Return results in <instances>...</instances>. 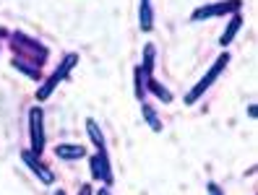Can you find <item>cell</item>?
I'll use <instances>...</instances> for the list:
<instances>
[{"label":"cell","instance_id":"3957f363","mask_svg":"<svg viewBox=\"0 0 258 195\" xmlns=\"http://www.w3.org/2000/svg\"><path fill=\"white\" fill-rule=\"evenodd\" d=\"M11 44H13V50H16V57H29V60H34V65H42L44 57H47V50H44L42 44H37L34 39H29L24 34H13Z\"/></svg>","mask_w":258,"mask_h":195},{"label":"cell","instance_id":"ffe728a7","mask_svg":"<svg viewBox=\"0 0 258 195\" xmlns=\"http://www.w3.org/2000/svg\"><path fill=\"white\" fill-rule=\"evenodd\" d=\"M55 195H66V192H63V190H57V192H55Z\"/></svg>","mask_w":258,"mask_h":195},{"label":"cell","instance_id":"5b68a950","mask_svg":"<svg viewBox=\"0 0 258 195\" xmlns=\"http://www.w3.org/2000/svg\"><path fill=\"white\" fill-rule=\"evenodd\" d=\"M42 110L39 107H32L29 110V136H32V148L29 151L42 156L44 151V128H42Z\"/></svg>","mask_w":258,"mask_h":195},{"label":"cell","instance_id":"52a82bcc","mask_svg":"<svg viewBox=\"0 0 258 195\" xmlns=\"http://www.w3.org/2000/svg\"><path fill=\"white\" fill-rule=\"evenodd\" d=\"M21 159H24V164H26V167H29V169H32V172L42 179L44 185H52V182H55L52 172H50L47 167H42V161H39V156H37V154H32V151H24V154H21Z\"/></svg>","mask_w":258,"mask_h":195},{"label":"cell","instance_id":"44dd1931","mask_svg":"<svg viewBox=\"0 0 258 195\" xmlns=\"http://www.w3.org/2000/svg\"><path fill=\"white\" fill-rule=\"evenodd\" d=\"M141 3H151V0H141Z\"/></svg>","mask_w":258,"mask_h":195},{"label":"cell","instance_id":"7a4b0ae2","mask_svg":"<svg viewBox=\"0 0 258 195\" xmlns=\"http://www.w3.org/2000/svg\"><path fill=\"white\" fill-rule=\"evenodd\" d=\"M76 63H79V55H76V52L66 55V57H63V63H60V65L52 70V76H50L47 81H44V83H42V88L37 91V102L50 99V94H52L55 88H57V83H63V81H66V76H68V73L73 70V65H76Z\"/></svg>","mask_w":258,"mask_h":195},{"label":"cell","instance_id":"8992f818","mask_svg":"<svg viewBox=\"0 0 258 195\" xmlns=\"http://www.w3.org/2000/svg\"><path fill=\"white\" fill-rule=\"evenodd\" d=\"M89 169H92V177L97 182H104V185H112V169H110V156L107 154H94L92 161H89Z\"/></svg>","mask_w":258,"mask_h":195},{"label":"cell","instance_id":"9c48e42d","mask_svg":"<svg viewBox=\"0 0 258 195\" xmlns=\"http://www.w3.org/2000/svg\"><path fill=\"white\" fill-rule=\"evenodd\" d=\"M86 133H89V138H92V143L97 146V151H99V154H107V143H104V133L99 130L97 120H86Z\"/></svg>","mask_w":258,"mask_h":195},{"label":"cell","instance_id":"9a60e30c","mask_svg":"<svg viewBox=\"0 0 258 195\" xmlns=\"http://www.w3.org/2000/svg\"><path fill=\"white\" fill-rule=\"evenodd\" d=\"M13 68H19L21 73H26L29 78H39V65H29V63H24V60L13 57Z\"/></svg>","mask_w":258,"mask_h":195},{"label":"cell","instance_id":"7c38bea8","mask_svg":"<svg viewBox=\"0 0 258 195\" xmlns=\"http://www.w3.org/2000/svg\"><path fill=\"white\" fill-rule=\"evenodd\" d=\"M139 24L144 32H151L154 26V11H151V3H141V11H139Z\"/></svg>","mask_w":258,"mask_h":195},{"label":"cell","instance_id":"4fadbf2b","mask_svg":"<svg viewBox=\"0 0 258 195\" xmlns=\"http://www.w3.org/2000/svg\"><path fill=\"white\" fill-rule=\"evenodd\" d=\"M141 112H144V117H146V123H149V128L154 130V133H159L162 130V123H159V115H157V110L151 107V104H141Z\"/></svg>","mask_w":258,"mask_h":195},{"label":"cell","instance_id":"6da1fadb","mask_svg":"<svg viewBox=\"0 0 258 195\" xmlns=\"http://www.w3.org/2000/svg\"><path fill=\"white\" fill-rule=\"evenodd\" d=\"M227 65H230V55H227V52H222L217 60H214V63H211V68L206 70V76L199 81V83H196L193 88H190V91H188V96H185V104H196V102H199L206 91H209V88H211V83H214L219 76H222V70L227 68Z\"/></svg>","mask_w":258,"mask_h":195},{"label":"cell","instance_id":"ba28073f","mask_svg":"<svg viewBox=\"0 0 258 195\" xmlns=\"http://www.w3.org/2000/svg\"><path fill=\"white\" fill-rule=\"evenodd\" d=\"M55 156L63 159V161H73V159L86 156V148L84 146H73V143H60V146H55Z\"/></svg>","mask_w":258,"mask_h":195},{"label":"cell","instance_id":"8fae6325","mask_svg":"<svg viewBox=\"0 0 258 195\" xmlns=\"http://www.w3.org/2000/svg\"><path fill=\"white\" fill-rule=\"evenodd\" d=\"M149 73L141 68V65H136V99H139L141 104L146 102V94H149Z\"/></svg>","mask_w":258,"mask_h":195},{"label":"cell","instance_id":"277c9868","mask_svg":"<svg viewBox=\"0 0 258 195\" xmlns=\"http://www.w3.org/2000/svg\"><path fill=\"white\" fill-rule=\"evenodd\" d=\"M242 8V0H222V3H211V6H201L193 11V21H204V19H217V16H227V13H237Z\"/></svg>","mask_w":258,"mask_h":195},{"label":"cell","instance_id":"5bb4252c","mask_svg":"<svg viewBox=\"0 0 258 195\" xmlns=\"http://www.w3.org/2000/svg\"><path fill=\"white\" fill-rule=\"evenodd\" d=\"M146 88H149V91H154V94H157V96H159L164 104H170V102H172V94L167 91V88H164L162 83H157V81L151 78V76H149V86H146Z\"/></svg>","mask_w":258,"mask_h":195},{"label":"cell","instance_id":"d6986e66","mask_svg":"<svg viewBox=\"0 0 258 195\" xmlns=\"http://www.w3.org/2000/svg\"><path fill=\"white\" fill-rule=\"evenodd\" d=\"M99 195H110V190H107V187H102V190H99Z\"/></svg>","mask_w":258,"mask_h":195},{"label":"cell","instance_id":"30bf717a","mask_svg":"<svg viewBox=\"0 0 258 195\" xmlns=\"http://www.w3.org/2000/svg\"><path fill=\"white\" fill-rule=\"evenodd\" d=\"M240 26H242V16H240V11H237V13H232V21L227 24L224 34L219 37V44H222V47H227V44H230V42L235 39V34L240 32Z\"/></svg>","mask_w":258,"mask_h":195},{"label":"cell","instance_id":"ac0fdd59","mask_svg":"<svg viewBox=\"0 0 258 195\" xmlns=\"http://www.w3.org/2000/svg\"><path fill=\"white\" fill-rule=\"evenodd\" d=\"M79 195H92V187H89V185H84V187L79 190Z\"/></svg>","mask_w":258,"mask_h":195},{"label":"cell","instance_id":"2e32d148","mask_svg":"<svg viewBox=\"0 0 258 195\" xmlns=\"http://www.w3.org/2000/svg\"><path fill=\"white\" fill-rule=\"evenodd\" d=\"M141 68L151 76V70H154V44H146V47H144V63H141Z\"/></svg>","mask_w":258,"mask_h":195},{"label":"cell","instance_id":"e0dca14e","mask_svg":"<svg viewBox=\"0 0 258 195\" xmlns=\"http://www.w3.org/2000/svg\"><path fill=\"white\" fill-rule=\"evenodd\" d=\"M209 195H224V192H222L217 185H209Z\"/></svg>","mask_w":258,"mask_h":195}]
</instances>
